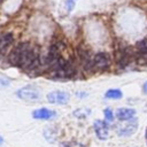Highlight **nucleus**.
I'll return each mask as SVG.
<instances>
[{
	"instance_id": "f257e3e1",
	"label": "nucleus",
	"mask_w": 147,
	"mask_h": 147,
	"mask_svg": "<svg viewBox=\"0 0 147 147\" xmlns=\"http://www.w3.org/2000/svg\"><path fill=\"white\" fill-rule=\"evenodd\" d=\"M16 95L24 101L34 102L40 99V91L33 85H26V86H23L20 90H17Z\"/></svg>"
},
{
	"instance_id": "f03ea898",
	"label": "nucleus",
	"mask_w": 147,
	"mask_h": 147,
	"mask_svg": "<svg viewBox=\"0 0 147 147\" xmlns=\"http://www.w3.org/2000/svg\"><path fill=\"white\" fill-rule=\"evenodd\" d=\"M46 99L54 105H67L70 100V94L64 91H52L46 95Z\"/></svg>"
},
{
	"instance_id": "7ed1b4c3",
	"label": "nucleus",
	"mask_w": 147,
	"mask_h": 147,
	"mask_svg": "<svg viewBox=\"0 0 147 147\" xmlns=\"http://www.w3.org/2000/svg\"><path fill=\"white\" fill-rule=\"evenodd\" d=\"M77 55H78V59L83 65V68L86 70V71H91L92 69H94L93 67V57L91 56L90 52L84 48V47H78L77 49Z\"/></svg>"
},
{
	"instance_id": "20e7f679",
	"label": "nucleus",
	"mask_w": 147,
	"mask_h": 147,
	"mask_svg": "<svg viewBox=\"0 0 147 147\" xmlns=\"http://www.w3.org/2000/svg\"><path fill=\"white\" fill-rule=\"evenodd\" d=\"M110 65V56L105 52H99L93 56V67L98 70H105Z\"/></svg>"
},
{
	"instance_id": "39448f33",
	"label": "nucleus",
	"mask_w": 147,
	"mask_h": 147,
	"mask_svg": "<svg viewBox=\"0 0 147 147\" xmlns=\"http://www.w3.org/2000/svg\"><path fill=\"white\" fill-rule=\"evenodd\" d=\"M93 129L95 132V136L100 139V140H106L109 137V126L107 124L106 121H101V119H96L93 123Z\"/></svg>"
},
{
	"instance_id": "423d86ee",
	"label": "nucleus",
	"mask_w": 147,
	"mask_h": 147,
	"mask_svg": "<svg viewBox=\"0 0 147 147\" xmlns=\"http://www.w3.org/2000/svg\"><path fill=\"white\" fill-rule=\"evenodd\" d=\"M32 117L36 119H44V121H49L56 117V111L48 109V108H38L32 111Z\"/></svg>"
},
{
	"instance_id": "0eeeda50",
	"label": "nucleus",
	"mask_w": 147,
	"mask_h": 147,
	"mask_svg": "<svg viewBox=\"0 0 147 147\" xmlns=\"http://www.w3.org/2000/svg\"><path fill=\"white\" fill-rule=\"evenodd\" d=\"M138 129V121L134 118V119H131L129 121L127 124H125L123 127H121L118 130V136L119 137H130L132 136Z\"/></svg>"
},
{
	"instance_id": "6e6552de",
	"label": "nucleus",
	"mask_w": 147,
	"mask_h": 147,
	"mask_svg": "<svg viewBox=\"0 0 147 147\" xmlns=\"http://www.w3.org/2000/svg\"><path fill=\"white\" fill-rule=\"evenodd\" d=\"M14 41V36L11 32H7L0 36V54L3 55L8 52L9 46Z\"/></svg>"
},
{
	"instance_id": "1a4fd4ad",
	"label": "nucleus",
	"mask_w": 147,
	"mask_h": 147,
	"mask_svg": "<svg viewBox=\"0 0 147 147\" xmlns=\"http://www.w3.org/2000/svg\"><path fill=\"white\" fill-rule=\"evenodd\" d=\"M136 109L133 108H119L116 111V117L119 121H131L136 115Z\"/></svg>"
},
{
	"instance_id": "9d476101",
	"label": "nucleus",
	"mask_w": 147,
	"mask_h": 147,
	"mask_svg": "<svg viewBox=\"0 0 147 147\" xmlns=\"http://www.w3.org/2000/svg\"><path fill=\"white\" fill-rule=\"evenodd\" d=\"M123 96V93L121 90L118 88H110L108 90L106 93H105V98L106 99H111V100H118V99H122Z\"/></svg>"
},
{
	"instance_id": "9b49d317",
	"label": "nucleus",
	"mask_w": 147,
	"mask_h": 147,
	"mask_svg": "<svg viewBox=\"0 0 147 147\" xmlns=\"http://www.w3.org/2000/svg\"><path fill=\"white\" fill-rule=\"evenodd\" d=\"M136 60L140 64H147V51H139L136 54Z\"/></svg>"
},
{
	"instance_id": "f8f14e48",
	"label": "nucleus",
	"mask_w": 147,
	"mask_h": 147,
	"mask_svg": "<svg viewBox=\"0 0 147 147\" xmlns=\"http://www.w3.org/2000/svg\"><path fill=\"white\" fill-rule=\"evenodd\" d=\"M103 115H105L106 122H113V119H114V113H113V110L110 108H106L103 110Z\"/></svg>"
},
{
	"instance_id": "ddd939ff",
	"label": "nucleus",
	"mask_w": 147,
	"mask_h": 147,
	"mask_svg": "<svg viewBox=\"0 0 147 147\" xmlns=\"http://www.w3.org/2000/svg\"><path fill=\"white\" fill-rule=\"evenodd\" d=\"M90 113H91V110L90 109H78V110H76L75 113H74V115L75 116H77V117H86V116H88L90 115Z\"/></svg>"
},
{
	"instance_id": "4468645a",
	"label": "nucleus",
	"mask_w": 147,
	"mask_h": 147,
	"mask_svg": "<svg viewBox=\"0 0 147 147\" xmlns=\"http://www.w3.org/2000/svg\"><path fill=\"white\" fill-rule=\"evenodd\" d=\"M136 47L138 48V51H147V38L139 40V41L137 42Z\"/></svg>"
},
{
	"instance_id": "2eb2a0df",
	"label": "nucleus",
	"mask_w": 147,
	"mask_h": 147,
	"mask_svg": "<svg viewBox=\"0 0 147 147\" xmlns=\"http://www.w3.org/2000/svg\"><path fill=\"white\" fill-rule=\"evenodd\" d=\"M65 6H67V11L70 13L74 9V7H75V0H67Z\"/></svg>"
},
{
	"instance_id": "dca6fc26",
	"label": "nucleus",
	"mask_w": 147,
	"mask_h": 147,
	"mask_svg": "<svg viewBox=\"0 0 147 147\" xmlns=\"http://www.w3.org/2000/svg\"><path fill=\"white\" fill-rule=\"evenodd\" d=\"M0 84H1L2 86H7V85L9 84V80H7V79H5L3 77H0Z\"/></svg>"
},
{
	"instance_id": "f3484780",
	"label": "nucleus",
	"mask_w": 147,
	"mask_h": 147,
	"mask_svg": "<svg viewBox=\"0 0 147 147\" xmlns=\"http://www.w3.org/2000/svg\"><path fill=\"white\" fill-rule=\"evenodd\" d=\"M76 95H80L79 98H85V96L87 95V93H85V92H77Z\"/></svg>"
},
{
	"instance_id": "a211bd4d",
	"label": "nucleus",
	"mask_w": 147,
	"mask_h": 147,
	"mask_svg": "<svg viewBox=\"0 0 147 147\" xmlns=\"http://www.w3.org/2000/svg\"><path fill=\"white\" fill-rule=\"evenodd\" d=\"M142 91H144L145 94H147V82L144 83V85H142Z\"/></svg>"
},
{
	"instance_id": "6ab92c4d",
	"label": "nucleus",
	"mask_w": 147,
	"mask_h": 147,
	"mask_svg": "<svg viewBox=\"0 0 147 147\" xmlns=\"http://www.w3.org/2000/svg\"><path fill=\"white\" fill-rule=\"evenodd\" d=\"M2 142H3V139H2V137H0V146L2 145Z\"/></svg>"
},
{
	"instance_id": "aec40b11",
	"label": "nucleus",
	"mask_w": 147,
	"mask_h": 147,
	"mask_svg": "<svg viewBox=\"0 0 147 147\" xmlns=\"http://www.w3.org/2000/svg\"><path fill=\"white\" fill-rule=\"evenodd\" d=\"M146 142H147V129H146Z\"/></svg>"
},
{
	"instance_id": "412c9836",
	"label": "nucleus",
	"mask_w": 147,
	"mask_h": 147,
	"mask_svg": "<svg viewBox=\"0 0 147 147\" xmlns=\"http://www.w3.org/2000/svg\"><path fill=\"white\" fill-rule=\"evenodd\" d=\"M75 1H76V0H75Z\"/></svg>"
}]
</instances>
